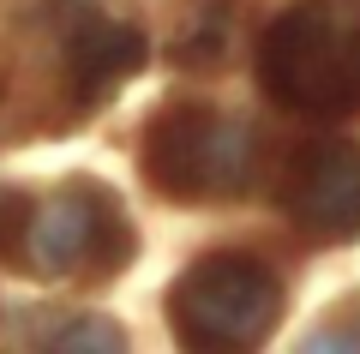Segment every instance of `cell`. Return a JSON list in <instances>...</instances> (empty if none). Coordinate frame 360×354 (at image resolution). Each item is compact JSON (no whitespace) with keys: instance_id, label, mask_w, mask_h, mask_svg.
<instances>
[{"instance_id":"6da1fadb","label":"cell","mask_w":360,"mask_h":354,"mask_svg":"<svg viewBox=\"0 0 360 354\" xmlns=\"http://www.w3.org/2000/svg\"><path fill=\"white\" fill-rule=\"evenodd\" d=\"M139 253V228L115 187L72 175L42 198L0 192V258L30 282H115Z\"/></svg>"},{"instance_id":"7a4b0ae2","label":"cell","mask_w":360,"mask_h":354,"mask_svg":"<svg viewBox=\"0 0 360 354\" xmlns=\"http://www.w3.org/2000/svg\"><path fill=\"white\" fill-rule=\"evenodd\" d=\"M258 84L307 120L360 114V0H295L258 37Z\"/></svg>"},{"instance_id":"3957f363","label":"cell","mask_w":360,"mask_h":354,"mask_svg":"<svg viewBox=\"0 0 360 354\" xmlns=\"http://www.w3.org/2000/svg\"><path fill=\"white\" fill-rule=\"evenodd\" d=\"M264 144L246 120H229L210 102H168L139 132V175L174 204H229L258 187Z\"/></svg>"},{"instance_id":"277c9868","label":"cell","mask_w":360,"mask_h":354,"mask_svg":"<svg viewBox=\"0 0 360 354\" xmlns=\"http://www.w3.org/2000/svg\"><path fill=\"white\" fill-rule=\"evenodd\" d=\"M276 324H283V277L252 253H205L168 282V330L180 348H258Z\"/></svg>"},{"instance_id":"5b68a950","label":"cell","mask_w":360,"mask_h":354,"mask_svg":"<svg viewBox=\"0 0 360 354\" xmlns=\"http://www.w3.org/2000/svg\"><path fill=\"white\" fill-rule=\"evenodd\" d=\"M276 204L307 241H360V151L342 139L307 144L288 163Z\"/></svg>"},{"instance_id":"8992f818","label":"cell","mask_w":360,"mask_h":354,"mask_svg":"<svg viewBox=\"0 0 360 354\" xmlns=\"http://www.w3.org/2000/svg\"><path fill=\"white\" fill-rule=\"evenodd\" d=\"M66 90H72L78 108H96V102H108L127 78L144 72V61H150V42H144V30L120 25V18H103L90 13V6H78L72 18H66Z\"/></svg>"},{"instance_id":"52a82bcc","label":"cell","mask_w":360,"mask_h":354,"mask_svg":"<svg viewBox=\"0 0 360 354\" xmlns=\"http://www.w3.org/2000/svg\"><path fill=\"white\" fill-rule=\"evenodd\" d=\"M234 6H240V0H210L205 13H193V25L180 30V42H174V66L222 72V66L234 61V25H240Z\"/></svg>"},{"instance_id":"ba28073f","label":"cell","mask_w":360,"mask_h":354,"mask_svg":"<svg viewBox=\"0 0 360 354\" xmlns=\"http://www.w3.org/2000/svg\"><path fill=\"white\" fill-rule=\"evenodd\" d=\"M42 348H66V354L103 348V354H115V348H127V330H120L115 318H103V312H72V318H60V324L42 330Z\"/></svg>"},{"instance_id":"9c48e42d","label":"cell","mask_w":360,"mask_h":354,"mask_svg":"<svg viewBox=\"0 0 360 354\" xmlns=\"http://www.w3.org/2000/svg\"><path fill=\"white\" fill-rule=\"evenodd\" d=\"M307 348H360V294L336 301V312H324L307 330Z\"/></svg>"}]
</instances>
